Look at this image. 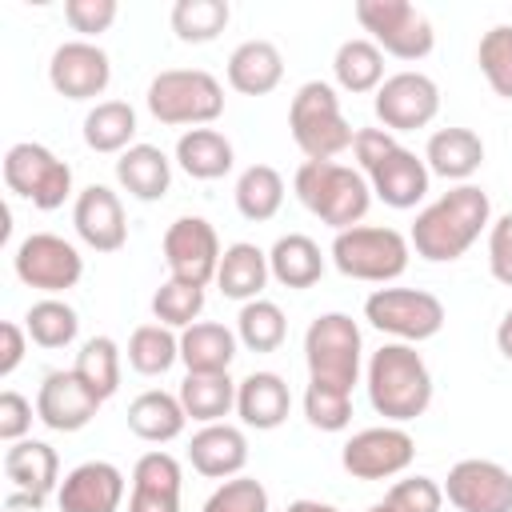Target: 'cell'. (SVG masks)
Here are the masks:
<instances>
[{
    "instance_id": "obj_13",
    "label": "cell",
    "mask_w": 512,
    "mask_h": 512,
    "mask_svg": "<svg viewBox=\"0 0 512 512\" xmlns=\"http://www.w3.org/2000/svg\"><path fill=\"white\" fill-rule=\"evenodd\" d=\"M372 112L376 120L384 124V132H416V128H428L440 112V88L432 76L424 72H392L384 76V84L376 88V100H372Z\"/></svg>"
},
{
    "instance_id": "obj_8",
    "label": "cell",
    "mask_w": 512,
    "mask_h": 512,
    "mask_svg": "<svg viewBox=\"0 0 512 512\" xmlns=\"http://www.w3.org/2000/svg\"><path fill=\"white\" fill-rule=\"evenodd\" d=\"M332 264L340 276L348 280H364V284H388L396 276H404L412 244L404 232L396 228H380V224H356L336 232L332 240Z\"/></svg>"
},
{
    "instance_id": "obj_17",
    "label": "cell",
    "mask_w": 512,
    "mask_h": 512,
    "mask_svg": "<svg viewBox=\"0 0 512 512\" xmlns=\"http://www.w3.org/2000/svg\"><path fill=\"white\" fill-rule=\"evenodd\" d=\"M444 500L456 512H512V472L496 460H460L448 468Z\"/></svg>"
},
{
    "instance_id": "obj_41",
    "label": "cell",
    "mask_w": 512,
    "mask_h": 512,
    "mask_svg": "<svg viewBox=\"0 0 512 512\" xmlns=\"http://www.w3.org/2000/svg\"><path fill=\"white\" fill-rule=\"evenodd\" d=\"M288 336V320L280 312V304L272 300H248L236 316V340L248 348V352H276Z\"/></svg>"
},
{
    "instance_id": "obj_52",
    "label": "cell",
    "mask_w": 512,
    "mask_h": 512,
    "mask_svg": "<svg viewBox=\"0 0 512 512\" xmlns=\"http://www.w3.org/2000/svg\"><path fill=\"white\" fill-rule=\"evenodd\" d=\"M284 512H340V508H332V504H324V500H292Z\"/></svg>"
},
{
    "instance_id": "obj_25",
    "label": "cell",
    "mask_w": 512,
    "mask_h": 512,
    "mask_svg": "<svg viewBox=\"0 0 512 512\" xmlns=\"http://www.w3.org/2000/svg\"><path fill=\"white\" fill-rule=\"evenodd\" d=\"M424 164L432 176L468 184L484 164V140L472 128H436L424 148Z\"/></svg>"
},
{
    "instance_id": "obj_50",
    "label": "cell",
    "mask_w": 512,
    "mask_h": 512,
    "mask_svg": "<svg viewBox=\"0 0 512 512\" xmlns=\"http://www.w3.org/2000/svg\"><path fill=\"white\" fill-rule=\"evenodd\" d=\"M0 336H4V348H0V376L8 380L16 368H20V360H24V340H28V332L16 324V320H4L0 324Z\"/></svg>"
},
{
    "instance_id": "obj_12",
    "label": "cell",
    "mask_w": 512,
    "mask_h": 512,
    "mask_svg": "<svg viewBox=\"0 0 512 512\" xmlns=\"http://www.w3.org/2000/svg\"><path fill=\"white\" fill-rule=\"evenodd\" d=\"M12 268H16V280L36 288V292H48V296H60L68 288L80 284L84 276V256L72 240L56 236V232H32L16 244V256H12Z\"/></svg>"
},
{
    "instance_id": "obj_44",
    "label": "cell",
    "mask_w": 512,
    "mask_h": 512,
    "mask_svg": "<svg viewBox=\"0 0 512 512\" xmlns=\"http://www.w3.org/2000/svg\"><path fill=\"white\" fill-rule=\"evenodd\" d=\"M304 416L312 428L320 432H344L352 424V392L340 388H324V384H308L304 388Z\"/></svg>"
},
{
    "instance_id": "obj_16",
    "label": "cell",
    "mask_w": 512,
    "mask_h": 512,
    "mask_svg": "<svg viewBox=\"0 0 512 512\" xmlns=\"http://www.w3.org/2000/svg\"><path fill=\"white\" fill-rule=\"evenodd\" d=\"M4 476L12 484L8 508H40L52 492H60V456L44 440H16L4 452Z\"/></svg>"
},
{
    "instance_id": "obj_20",
    "label": "cell",
    "mask_w": 512,
    "mask_h": 512,
    "mask_svg": "<svg viewBox=\"0 0 512 512\" xmlns=\"http://www.w3.org/2000/svg\"><path fill=\"white\" fill-rule=\"evenodd\" d=\"M124 472L108 460H84L76 464L56 492L60 512H120L124 504Z\"/></svg>"
},
{
    "instance_id": "obj_7",
    "label": "cell",
    "mask_w": 512,
    "mask_h": 512,
    "mask_svg": "<svg viewBox=\"0 0 512 512\" xmlns=\"http://www.w3.org/2000/svg\"><path fill=\"white\" fill-rule=\"evenodd\" d=\"M360 356H364L360 324L348 312H324L308 324V332H304L308 384L352 392L360 380Z\"/></svg>"
},
{
    "instance_id": "obj_53",
    "label": "cell",
    "mask_w": 512,
    "mask_h": 512,
    "mask_svg": "<svg viewBox=\"0 0 512 512\" xmlns=\"http://www.w3.org/2000/svg\"><path fill=\"white\" fill-rule=\"evenodd\" d=\"M368 512H392V508H388V504H384V500H380V504H372V508H368Z\"/></svg>"
},
{
    "instance_id": "obj_48",
    "label": "cell",
    "mask_w": 512,
    "mask_h": 512,
    "mask_svg": "<svg viewBox=\"0 0 512 512\" xmlns=\"http://www.w3.org/2000/svg\"><path fill=\"white\" fill-rule=\"evenodd\" d=\"M488 272H492V280L512 288V212H504L488 224Z\"/></svg>"
},
{
    "instance_id": "obj_47",
    "label": "cell",
    "mask_w": 512,
    "mask_h": 512,
    "mask_svg": "<svg viewBox=\"0 0 512 512\" xmlns=\"http://www.w3.org/2000/svg\"><path fill=\"white\" fill-rule=\"evenodd\" d=\"M116 12H120L116 0H68V4H64V20H68V28L80 32L84 40L108 32V28L116 24Z\"/></svg>"
},
{
    "instance_id": "obj_3",
    "label": "cell",
    "mask_w": 512,
    "mask_h": 512,
    "mask_svg": "<svg viewBox=\"0 0 512 512\" xmlns=\"http://www.w3.org/2000/svg\"><path fill=\"white\" fill-rule=\"evenodd\" d=\"M352 152H356V164L372 188L376 200H384L388 208H416L424 196H428V164L424 156H416L412 148L396 144L392 132L384 128H356V140H352Z\"/></svg>"
},
{
    "instance_id": "obj_19",
    "label": "cell",
    "mask_w": 512,
    "mask_h": 512,
    "mask_svg": "<svg viewBox=\"0 0 512 512\" xmlns=\"http://www.w3.org/2000/svg\"><path fill=\"white\" fill-rule=\"evenodd\" d=\"M100 400L88 392V384L68 368H52L36 388V420L52 432H80L92 424Z\"/></svg>"
},
{
    "instance_id": "obj_46",
    "label": "cell",
    "mask_w": 512,
    "mask_h": 512,
    "mask_svg": "<svg viewBox=\"0 0 512 512\" xmlns=\"http://www.w3.org/2000/svg\"><path fill=\"white\" fill-rule=\"evenodd\" d=\"M384 504L392 512H440L444 504V484H436L432 476H404L388 488Z\"/></svg>"
},
{
    "instance_id": "obj_36",
    "label": "cell",
    "mask_w": 512,
    "mask_h": 512,
    "mask_svg": "<svg viewBox=\"0 0 512 512\" xmlns=\"http://www.w3.org/2000/svg\"><path fill=\"white\" fill-rule=\"evenodd\" d=\"M236 212L252 224H264L280 212L284 204V176L272 168V164H248L240 176H236Z\"/></svg>"
},
{
    "instance_id": "obj_35",
    "label": "cell",
    "mask_w": 512,
    "mask_h": 512,
    "mask_svg": "<svg viewBox=\"0 0 512 512\" xmlns=\"http://www.w3.org/2000/svg\"><path fill=\"white\" fill-rule=\"evenodd\" d=\"M136 140V108L124 100H100L84 116V144L92 152H128Z\"/></svg>"
},
{
    "instance_id": "obj_14",
    "label": "cell",
    "mask_w": 512,
    "mask_h": 512,
    "mask_svg": "<svg viewBox=\"0 0 512 512\" xmlns=\"http://www.w3.org/2000/svg\"><path fill=\"white\" fill-rule=\"evenodd\" d=\"M412 460H416V440L400 424L364 428V432L348 436L344 448H340V464L356 480H388V476H400Z\"/></svg>"
},
{
    "instance_id": "obj_40",
    "label": "cell",
    "mask_w": 512,
    "mask_h": 512,
    "mask_svg": "<svg viewBox=\"0 0 512 512\" xmlns=\"http://www.w3.org/2000/svg\"><path fill=\"white\" fill-rule=\"evenodd\" d=\"M180 360V336L164 324H140L128 336V364L140 376H164Z\"/></svg>"
},
{
    "instance_id": "obj_9",
    "label": "cell",
    "mask_w": 512,
    "mask_h": 512,
    "mask_svg": "<svg viewBox=\"0 0 512 512\" xmlns=\"http://www.w3.org/2000/svg\"><path fill=\"white\" fill-rule=\"evenodd\" d=\"M356 20L384 56L424 60L436 48L432 20L408 0H356Z\"/></svg>"
},
{
    "instance_id": "obj_42",
    "label": "cell",
    "mask_w": 512,
    "mask_h": 512,
    "mask_svg": "<svg viewBox=\"0 0 512 512\" xmlns=\"http://www.w3.org/2000/svg\"><path fill=\"white\" fill-rule=\"evenodd\" d=\"M204 312V288L200 284H184V280H164L156 292H152V316L156 324L164 328H192Z\"/></svg>"
},
{
    "instance_id": "obj_31",
    "label": "cell",
    "mask_w": 512,
    "mask_h": 512,
    "mask_svg": "<svg viewBox=\"0 0 512 512\" xmlns=\"http://www.w3.org/2000/svg\"><path fill=\"white\" fill-rule=\"evenodd\" d=\"M268 268L272 280H280L284 288H312L324 276V252L312 236L288 232L268 248Z\"/></svg>"
},
{
    "instance_id": "obj_22",
    "label": "cell",
    "mask_w": 512,
    "mask_h": 512,
    "mask_svg": "<svg viewBox=\"0 0 512 512\" xmlns=\"http://www.w3.org/2000/svg\"><path fill=\"white\" fill-rule=\"evenodd\" d=\"M180 460L172 452H144L132 468L128 512H180Z\"/></svg>"
},
{
    "instance_id": "obj_43",
    "label": "cell",
    "mask_w": 512,
    "mask_h": 512,
    "mask_svg": "<svg viewBox=\"0 0 512 512\" xmlns=\"http://www.w3.org/2000/svg\"><path fill=\"white\" fill-rule=\"evenodd\" d=\"M476 64L488 80V88L504 100H512V24H492L476 44Z\"/></svg>"
},
{
    "instance_id": "obj_37",
    "label": "cell",
    "mask_w": 512,
    "mask_h": 512,
    "mask_svg": "<svg viewBox=\"0 0 512 512\" xmlns=\"http://www.w3.org/2000/svg\"><path fill=\"white\" fill-rule=\"evenodd\" d=\"M24 332H28V340L36 348H48V352L52 348H68L76 340V332H80V316H76V308L68 300L44 296L24 312Z\"/></svg>"
},
{
    "instance_id": "obj_23",
    "label": "cell",
    "mask_w": 512,
    "mask_h": 512,
    "mask_svg": "<svg viewBox=\"0 0 512 512\" xmlns=\"http://www.w3.org/2000/svg\"><path fill=\"white\" fill-rule=\"evenodd\" d=\"M188 460L208 480H232L248 464V436L236 424H204L188 440Z\"/></svg>"
},
{
    "instance_id": "obj_32",
    "label": "cell",
    "mask_w": 512,
    "mask_h": 512,
    "mask_svg": "<svg viewBox=\"0 0 512 512\" xmlns=\"http://www.w3.org/2000/svg\"><path fill=\"white\" fill-rule=\"evenodd\" d=\"M180 360L188 372H228L236 360V332L216 320H196L180 332Z\"/></svg>"
},
{
    "instance_id": "obj_24",
    "label": "cell",
    "mask_w": 512,
    "mask_h": 512,
    "mask_svg": "<svg viewBox=\"0 0 512 512\" xmlns=\"http://www.w3.org/2000/svg\"><path fill=\"white\" fill-rule=\"evenodd\" d=\"M292 412V392L284 384V376L276 372H248L236 384V416L256 428V432H272L288 420Z\"/></svg>"
},
{
    "instance_id": "obj_6",
    "label": "cell",
    "mask_w": 512,
    "mask_h": 512,
    "mask_svg": "<svg viewBox=\"0 0 512 512\" xmlns=\"http://www.w3.org/2000/svg\"><path fill=\"white\" fill-rule=\"evenodd\" d=\"M148 112L172 128H208L224 112V84L204 68H168L148 84Z\"/></svg>"
},
{
    "instance_id": "obj_29",
    "label": "cell",
    "mask_w": 512,
    "mask_h": 512,
    "mask_svg": "<svg viewBox=\"0 0 512 512\" xmlns=\"http://www.w3.org/2000/svg\"><path fill=\"white\" fill-rule=\"evenodd\" d=\"M188 412L180 404V396L164 392V388H148L128 404V428L132 436L148 440V444H168L184 432Z\"/></svg>"
},
{
    "instance_id": "obj_30",
    "label": "cell",
    "mask_w": 512,
    "mask_h": 512,
    "mask_svg": "<svg viewBox=\"0 0 512 512\" xmlns=\"http://www.w3.org/2000/svg\"><path fill=\"white\" fill-rule=\"evenodd\" d=\"M176 164L192 176V180H220L224 172H232L236 152L232 140L216 128H188L176 140Z\"/></svg>"
},
{
    "instance_id": "obj_33",
    "label": "cell",
    "mask_w": 512,
    "mask_h": 512,
    "mask_svg": "<svg viewBox=\"0 0 512 512\" xmlns=\"http://www.w3.org/2000/svg\"><path fill=\"white\" fill-rule=\"evenodd\" d=\"M180 404L188 420L200 424H220L236 408V380L228 372H188L180 380Z\"/></svg>"
},
{
    "instance_id": "obj_27",
    "label": "cell",
    "mask_w": 512,
    "mask_h": 512,
    "mask_svg": "<svg viewBox=\"0 0 512 512\" xmlns=\"http://www.w3.org/2000/svg\"><path fill=\"white\" fill-rule=\"evenodd\" d=\"M284 80V56L272 40H244L228 56V84L240 96H268Z\"/></svg>"
},
{
    "instance_id": "obj_10",
    "label": "cell",
    "mask_w": 512,
    "mask_h": 512,
    "mask_svg": "<svg viewBox=\"0 0 512 512\" xmlns=\"http://www.w3.org/2000/svg\"><path fill=\"white\" fill-rule=\"evenodd\" d=\"M4 184L40 212H56L72 196V168L44 144L20 140L4 152Z\"/></svg>"
},
{
    "instance_id": "obj_1",
    "label": "cell",
    "mask_w": 512,
    "mask_h": 512,
    "mask_svg": "<svg viewBox=\"0 0 512 512\" xmlns=\"http://www.w3.org/2000/svg\"><path fill=\"white\" fill-rule=\"evenodd\" d=\"M488 224H492L488 192L476 184H456L440 200H432L424 212H416L408 244L416 248V256L432 264H448V260H460Z\"/></svg>"
},
{
    "instance_id": "obj_4",
    "label": "cell",
    "mask_w": 512,
    "mask_h": 512,
    "mask_svg": "<svg viewBox=\"0 0 512 512\" xmlns=\"http://www.w3.org/2000/svg\"><path fill=\"white\" fill-rule=\"evenodd\" d=\"M292 188H296V200L320 224H328L336 232L356 228L372 208V188H368L364 172L336 164V160H304L296 168Z\"/></svg>"
},
{
    "instance_id": "obj_39",
    "label": "cell",
    "mask_w": 512,
    "mask_h": 512,
    "mask_svg": "<svg viewBox=\"0 0 512 512\" xmlns=\"http://www.w3.org/2000/svg\"><path fill=\"white\" fill-rule=\"evenodd\" d=\"M168 20H172L176 40H184V44H208V40H216L228 28L232 8H228V0H176Z\"/></svg>"
},
{
    "instance_id": "obj_28",
    "label": "cell",
    "mask_w": 512,
    "mask_h": 512,
    "mask_svg": "<svg viewBox=\"0 0 512 512\" xmlns=\"http://www.w3.org/2000/svg\"><path fill=\"white\" fill-rule=\"evenodd\" d=\"M268 276H272V268H268V252L256 248L252 240H236V244H228L224 256H220V268H216V284H220V292H224L228 300H240V304L260 300Z\"/></svg>"
},
{
    "instance_id": "obj_18",
    "label": "cell",
    "mask_w": 512,
    "mask_h": 512,
    "mask_svg": "<svg viewBox=\"0 0 512 512\" xmlns=\"http://www.w3.org/2000/svg\"><path fill=\"white\" fill-rule=\"evenodd\" d=\"M112 80V60L96 40H64L48 60V84L64 100H96Z\"/></svg>"
},
{
    "instance_id": "obj_15",
    "label": "cell",
    "mask_w": 512,
    "mask_h": 512,
    "mask_svg": "<svg viewBox=\"0 0 512 512\" xmlns=\"http://www.w3.org/2000/svg\"><path fill=\"white\" fill-rule=\"evenodd\" d=\"M220 256H224L220 252V236L204 216H180V220L168 224V232H164V264H168L172 280L204 288L208 280H216Z\"/></svg>"
},
{
    "instance_id": "obj_45",
    "label": "cell",
    "mask_w": 512,
    "mask_h": 512,
    "mask_svg": "<svg viewBox=\"0 0 512 512\" xmlns=\"http://www.w3.org/2000/svg\"><path fill=\"white\" fill-rule=\"evenodd\" d=\"M204 512H268V488L256 476L240 472L204 500Z\"/></svg>"
},
{
    "instance_id": "obj_38",
    "label": "cell",
    "mask_w": 512,
    "mask_h": 512,
    "mask_svg": "<svg viewBox=\"0 0 512 512\" xmlns=\"http://www.w3.org/2000/svg\"><path fill=\"white\" fill-rule=\"evenodd\" d=\"M72 372L88 384V392H92L100 404L112 400L116 388H120V344H116L112 336H92V340H84L80 352H76Z\"/></svg>"
},
{
    "instance_id": "obj_21",
    "label": "cell",
    "mask_w": 512,
    "mask_h": 512,
    "mask_svg": "<svg viewBox=\"0 0 512 512\" xmlns=\"http://www.w3.org/2000/svg\"><path fill=\"white\" fill-rule=\"evenodd\" d=\"M72 224H76V236L96 252H120L128 240L124 204L108 184H88L84 192H76Z\"/></svg>"
},
{
    "instance_id": "obj_5",
    "label": "cell",
    "mask_w": 512,
    "mask_h": 512,
    "mask_svg": "<svg viewBox=\"0 0 512 512\" xmlns=\"http://www.w3.org/2000/svg\"><path fill=\"white\" fill-rule=\"evenodd\" d=\"M288 128H292L296 148L308 160H332V156L348 152L356 140V128L344 120L340 96L328 80H308L296 88V96L288 104Z\"/></svg>"
},
{
    "instance_id": "obj_51",
    "label": "cell",
    "mask_w": 512,
    "mask_h": 512,
    "mask_svg": "<svg viewBox=\"0 0 512 512\" xmlns=\"http://www.w3.org/2000/svg\"><path fill=\"white\" fill-rule=\"evenodd\" d=\"M496 348H500L504 360H512V308H508L504 320L496 324Z\"/></svg>"
},
{
    "instance_id": "obj_34",
    "label": "cell",
    "mask_w": 512,
    "mask_h": 512,
    "mask_svg": "<svg viewBox=\"0 0 512 512\" xmlns=\"http://www.w3.org/2000/svg\"><path fill=\"white\" fill-rule=\"evenodd\" d=\"M332 76L344 92L352 96H364V92H376L384 84V52L368 40V36H352L336 48L332 56Z\"/></svg>"
},
{
    "instance_id": "obj_49",
    "label": "cell",
    "mask_w": 512,
    "mask_h": 512,
    "mask_svg": "<svg viewBox=\"0 0 512 512\" xmlns=\"http://www.w3.org/2000/svg\"><path fill=\"white\" fill-rule=\"evenodd\" d=\"M32 412H36L32 400H24L20 392L4 388V392H0V440H4V444L24 440L28 428H32Z\"/></svg>"
},
{
    "instance_id": "obj_26",
    "label": "cell",
    "mask_w": 512,
    "mask_h": 512,
    "mask_svg": "<svg viewBox=\"0 0 512 512\" xmlns=\"http://www.w3.org/2000/svg\"><path fill=\"white\" fill-rule=\"evenodd\" d=\"M116 180L132 200L156 204L172 188V160L156 144H132L128 152L116 156Z\"/></svg>"
},
{
    "instance_id": "obj_11",
    "label": "cell",
    "mask_w": 512,
    "mask_h": 512,
    "mask_svg": "<svg viewBox=\"0 0 512 512\" xmlns=\"http://www.w3.org/2000/svg\"><path fill=\"white\" fill-rule=\"evenodd\" d=\"M364 320L400 344H420L444 328V304L424 288H376L364 300Z\"/></svg>"
},
{
    "instance_id": "obj_2",
    "label": "cell",
    "mask_w": 512,
    "mask_h": 512,
    "mask_svg": "<svg viewBox=\"0 0 512 512\" xmlns=\"http://www.w3.org/2000/svg\"><path fill=\"white\" fill-rule=\"evenodd\" d=\"M364 384L376 416H384L388 424H408L424 416L432 404V372L416 352V344H400V340L380 344L368 360Z\"/></svg>"
}]
</instances>
